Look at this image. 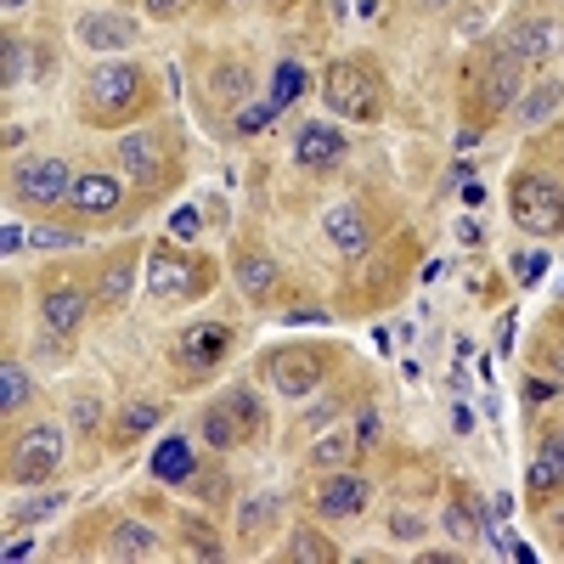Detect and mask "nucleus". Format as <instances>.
<instances>
[{"mask_svg": "<svg viewBox=\"0 0 564 564\" xmlns=\"http://www.w3.org/2000/svg\"><path fill=\"white\" fill-rule=\"evenodd\" d=\"M130 282H135V249H119V254L102 260V271H97V300L119 311V305L130 300Z\"/></svg>", "mask_w": 564, "mask_h": 564, "instance_id": "obj_21", "label": "nucleus"}, {"mask_svg": "<svg viewBox=\"0 0 564 564\" xmlns=\"http://www.w3.org/2000/svg\"><path fill=\"white\" fill-rule=\"evenodd\" d=\"M367 502H372V486L361 475H327L311 497L322 520H356V513H367Z\"/></svg>", "mask_w": 564, "mask_h": 564, "instance_id": "obj_15", "label": "nucleus"}, {"mask_svg": "<svg viewBox=\"0 0 564 564\" xmlns=\"http://www.w3.org/2000/svg\"><path fill=\"white\" fill-rule=\"evenodd\" d=\"M231 276H238V294L249 305H265L276 294V260L265 249H238L231 254Z\"/></svg>", "mask_w": 564, "mask_h": 564, "instance_id": "obj_18", "label": "nucleus"}, {"mask_svg": "<svg viewBox=\"0 0 564 564\" xmlns=\"http://www.w3.org/2000/svg\"><path fill=\"white\" fill-rule=\"evenodd\" d=\"M345 457H356V441H350V430H345V423H339L334 435H322V441H316L311 463H316V468H339Z\"/></svg>", "mask_w": 564, "mask_h": 564, "instance_id": "obj_32", "label": "nucleus"}, {"mask_svg": "<svg viewBox=\"0 0 564 564\" xmlns=\"http://www.w3.org/2000/svg\"><path fill=\"white\" fill-rule=\"evenodd\" d=\"M148 108V68H135V63H97L85 74V90H79V113L85 124H97V130H113L124 124L130 113Z\"/></svg>", "mask_w": 564, "mask_h": 564, "instance_id": "obj_1", "label": "nucleus"}, {"mask_svg": "<svg viewBox=\"0 0 564 564\" xmlns=\"http://www.w3.org/2000/svg\"><path fill=\"white\" fill-rule=\"evenodd\" d=\"M29 243H34V249H74V243H79V226H34Z\"/></svg>", "mask_w": 564, "mask_h": 564, "instance_id": "obj_35", "label": "nucleus"}, {"mask_svg": "<svg viewBox=\"0 0 564 564\" xmlns=\"http://www.w3.org/2000/svg\"><path fill=\"white\" fill-rule=\"evenodd\" d=\"M215 289V265L204 254H186L181 243H153L148 249V294L153 305H193Z\"/></svg>", "mask_w": 564, "mask_h": 564, "instance_id": "obj_3", "label": "nucleus"}, {"mask_svg": "<svg viewBox=\"0 0 564 564\" xmlns=\"http://www.w3.org/2000/svg\"><path fill=\"white\" fill-rule=\"evenodd\" d=\"M52 508H63V497H40V502H29V508H23V520H40V513H52Z\"/></svg>", "mask_w": 564, "mask_h": 564, "instance_id": "obj_43", "label": "nucleus"}, {"mask_svg": "<svg viewBox=\"0 0 564 564\" xmlns=\"http://www.w3.org/2000/svg\"><path fill=\"white\" fill-rule=\"evenodd\" d=\"M141 40V23L130 12H85L79 18V45L85 52H97V57H113L124 52V45Z\"/></svg>", "mask_w": 564, "mask_h": 564, "instance_id": "obj_13", "label": "nucleus"}, {"mask_svg": "<svg viewBox=\"0 0 564 564\" xmlns=\"http://www.w3.org/2000/svg\"><path fill=\"white\" fill-rule=\"evenodd\" d=\"M441 520H446V531H452L457 542H468V547L491 536V525H486V508H480V502H468V497H452Z\"/></svg>", "mask_w": 564, "mask_h": 564, "instance_id": "obj_25", "label": "nucleus"}, {"mask_svg": "<svg viewBox=\"0 0 564 564\" xmlns=\"http://www.w3.org/2000/svg\"><path fill=\"white\" fill-rule=\"evenodd\" d=\"M327 350H316V345H294V350H265V379L276 384V395H289V401H300V395H311L322 379H327Z\"/></svg>", "mask_w": 564, "mask_h": 564, "instance_id": "obj_9", "label": "nucleus"}, {"mask_svg": "<svg viewBox=\"0 0 564 564\" xmlns=\"http://www.w3.org/2000/svg\"><path fill=\"white\" fill-rule=\"evenodd\" d=\"M508 215L525 238H558L564 231V181L547 170H520L508 181Z\"/></svg>", "mask_w": 564, "mask_h": 564, "instance_id": "obj_4", "label": "nucleus"}, {"mask_svg": "<svg viewBox=\"0 0 564 564\" xmlns=\"http://www.w3.org/2000/svg\"><path fill=\"white\" fill-rule=\"evenodd\" d=\"M468 148H480V130H475V124L457 130V153H468Z\"/></svg>", "mask_w": 564, "mask_h": 564, "instance_id": "obj_46", "label": "nucleus"}, {"mask_svg": "<svg viewBox=\"0 0 564 564\" xmlns=\"http://www.w3.org/2000/svg\"><path fill=\"white\" fill-rule=\"evenodd\" d=\"M372 441H379V412H361V435H356V452H372Z\"/></svg>", "mask_w": 564, "mask_h": 564, "instance_id": "obj_40", "label": "nucleus"}, {"mask_svg": "<svg viewBox=\"0 0 564 564\" xmlns=\"http://www.w3.org/2000/svg\"><path fill=\"white\" fill-rule=\"evenodd\" d=\"M23 79H29V45L18 34H7V40H0V85L23 90Z\"/></svg>", "mask_w": 564, "mask_h": 564, "instance_id": "obj_31", "label": "nucleus"}, {"mask_svg": "<svg viewBox=\"0 0 564 564\" xmlns=\"http://www.w3.org/2000/svg\"><path fill=\"white\" fill-rule=\"evenodd\" d=\"M85 316H90V294L79 289V282H45V289H40V322H45V334L74 339Z\"/></svg>", "mask_w": 564, "mask_h": 564, "instance_id": "obj_12", "label": "nucleus"}, {"mask_svg": "<svg viewBox=\"0 0 564 564\" xmlns=\"http://www.w3.org/2000/svg\"><path fill=\"white\" fill-rule=\"evenodd\" d=\"M198 435H204V446H209V452H238V446H243V430H238V417L226 412V401L204 406V417H198Z\"/></svg>", "mask_w": 564, "mask_h": 564, "instance_id": "obj_26", "label": "nucleus"}, {"mask_svg": "<svg viewBox=\"0 0 564 564\" xmlns=\"http://www.w3.org/2000/svg\"><path fill=\"white\" fill-rule=\"evenodd\" d=\"M322 102H327L334 119L372 124L390 108V85L367 57H339V63H327V74H322Z\"/></svg>", "mask_w": 564, "mask_h": 564, "instance_id": "obj_2", "label": "nucleus"}, {"mask_svg": "<svg viewBox=\"0 0 564 564\" xmlns=\"http://www.w3.org/2000/svg\"><path fill=\"white\" fill-rule=\"evenodd\" d=\"M271 520H276V497H249V502L238 508V531H243V536H260Z\"/></svg>", "mask_w": 564, "mask_h": 564, "instance_id": "obj_33", "label": "nucleus"}, {"mask_svg": "<svg viewBox=\"0 0 564 564\" xmlns=\"http://www.w3.org/2000/svg\"><path fill=\"white\" fill-rule=\"evenodd\" d=\"M558 148H564V141H558Z\"/></svg>", "mask_w": 564, "mask_h": 564, "instance_id": "obj_52", "label": "nucleus"}, {"mask_svg": "<svg viewBox=\"0 0 564 564\" xmlns=\"http://www.w3.org/2000/svg\"><path fill=\"white\" fill-rule=\"evenodd\" d=\"M311 90V79H305V68L300 63H276V79H271V108H294L300 97Z\"/></svg>", "mask_w": 564, "mask_h": 564, "instance_id": "obj_30", "label": "nucleus"}, {"mask_svg": "<svg viewBox=\"0 0 564 564\" xmlns=\"http://www.w3.org/2000/svg\"><path fill=\"white\" fill-rule=\"evenodd\" d=\"M226 7H265V12H289L294 0H226Z\"/></svg>", "mask_w": 564, "mask_h": 564, "instance_id": "obj_44", "label": "nucleus"}, {"mask_svg": "<svg viewBox=\"0 0 564 564\" xmlns=\"http://www.w3.org/2000/svg\"><path fill=\"white\" fill-rule=\"evenodd\" d=\"M108 553L113 558H159V531L135 525V520H119L113 536H108Z\"/></svg>", "mask_w": 564, "mask_h": 564, "instance_id": "obj_28", "label": "nucleus"}, {"mask_svg": "<svg viewBox=\"0 0 564 564\" xmlns=\"http://www.w3.org/2000/svg\"><path fill=\"white\" fill-rule=\"evenodd\" d=\"M345 148H350V141L339 135V124H322V119H311V124H300L294 130V164L300 170H334L339 159H345Z\"/></svg>", "mask_w": 564, "mask_h": 564, "instance_id": "obj_16", "label": "nucleus"}, {"mask_svg": "<svg viewBox=\"0 0 564 564\" xmlns=\"http://www.w3.org/2000/svg\"><path fill=\"white\" fill-rule=\"evenodd\" d=\"M29 406V379H23V361L7 356L0 361V417H18Z\"/></svg>", "mask_w": 564, "mask_h": 564, "instance_id": "obj_29", "label": "nucleus"}, {"mask_svg": "<svg viewBox=\"0 0 564 564\" xmlns=\"http://www.w3.org/2000/svg\"><path fill=\"white\" fill-rule=\"evenodd\" d=\"M475 90H480V108L486 113H513L520 108V97H525V63L520 57H508L502 45L486 57V68H480V79H475Z\"/></svg>", "mask_w": 564, "mask_h": 564, "instance_id": "obj_11", "label": "nucleus"}, {"mask_svg": "<svg viewBox=\"0 0 564 564\" xmlns=\"http://www.w3.org/2000/svg\"><path fill=\"white\" fill-rule=\"evenodd\" d=\"M68 209H74V215H85V220L119 215V209H124V181H119V175H108V170H90V175H79V181H74V198H68Z\"/></svg>", "mask_w": 564, "mask_h": 564, "instance_id": "obj_17", "label": "nucleus"}, {"mask_svg": "<svg viewBox=\"0 0 564 564\" xmlns=\"http://www.w3.org/2000/svg\"><path fill=\"white\" fill-rule=\"evenodd\" d=\"M553 497H564V435H547L525 468V502L547 508Z\"/></svg>", "mask_w": 564, "mask_h": 564, "instance_id": "obj_14", "label": "nucleus"}, {"mask_svg": "<svg viewBox=\"0 0 564 564\" xmlns=\"http://www.w3.org/2000/svg\"><path fill=\"white\" fill-rule=\"evenodd\" d=\"M547 536L564 547V508H553V513H547Z\"/></svg>", "mask_w": 564, "mask_h": 564, "instance_id": "obj_47", "label": "nucleus"}, {"mask_svg": "<svg viewBox=\"0 0 564 564\" xmlns=\"http://www.w3.org/2000/svg\"><path fill=\"white\" fill-rule=\"evenodd\" d=\"M417 531H423V525L412 520V513H395V536H417Z\"/></svg>", "mask_w": 564, "mask_h": 564, "instance_id": "obj_48", "label": "nucleus"}, {"mask_svg": "<svg viewBox=\"0 0 564 564\" xmlns=\"http://www.w3.org/2000/svg\"><path fill=\"white\" fill-rule=\"evenodd\" d=\"M23 243H29V231H23V226H7V231H0V249H7V254H18Z\"/></svg>", "mask_w": 564, "mask_h": 564, "instance_id": "obj_41", "label": "nucleus"}, {"mask_svg": "<svg viewBox=\"0 0 564 564\" xmlns=\"http://www.w3.org/2000/svg\"><path fill=\"white\" fill-rule=\"evenodd\" d=\"M513 271H520V282H525V289H531V282H542V271H547V254H513Z\"/></svg>", "mask_w": 564, "mask_h": 564, "instance_id": "obj_39", "label": "nucleus"}, {"mask_svg": "<svg viewBox=\"0 0 564 564\" xmlns=\"http://www.w3.org/2000/svg\"><path fill=\"white\" fill-rule=\"evenodd\" d=\"M186 486L198 491V502H226V475H220V468H209V475H193Z\"/></svg>", "mask_w": 564, "mask_h": 564, "instance_id": "obj_36", "label": "nucleus"}, {"mask_svg": "<svg viewBox=\"0 0 564 564\" xmlns=\"http://www.w3.org/2000/svg\"><path fill=\"white\" fill-rule=\"evenodd\" d=\"M220 401H226V412H231V417H238L243 441H260V435H265V406H260V395H254L249 384H231Z\"/></svg>", "mask_w": 564, "mask_h": 564, "instance_id": "obj_27", "label": "nucleus"}, {"mask_svg": "<svg viewBox=\"0 0 564 564\" xmlns=\"http://www.w3.org/2000/svg\"><path fill=\"white\" fill-rule=\"evenodd\" d=\"M153 475H159L164 486H186V480L198 475V452L186 446L181 435H170V441H164V446L153 452Z\"/></svg>", "mask_w": 564, "mask_h": 564, "instance_id": "obj_22", "label": "nucleus"}, {"mask_svg": "<svg viewBox=\"0 0 564 564\" xmlns=\"http://www.w3.org/2000/svg\"><path fill=\"white\" fill-rule=\"evenodd\" d=\"M74 417H79V430H97V401H90V395H85V401H79V412H74Z\"/></svg>", "mask_w": 564, "mask_h": 564, "instance_id": "obj_45", "label": "nucleus"}, {"mask_svg": "<svg viewBox=\"0 0 564 564\" xmlns=\"http://www.w3.org/2000/svg\"><path fill=\"white\" fill-rule=\"evenodd\" d=\"M282 558H289V564H334L339 542H327L316 525H294V536L282 542Z\"/></svg>", "mask_w": 564, "mask_h": 564, "instance_id": "obj_24", "label": "nucleus"}, {"mask_svg": "<svg viewBox=\"0 0 564 564\" xmlns=\"http://www.w3.org/2000/svg\"><path fill=\"white\" fill-rule=\"evenodd\" d=\"M282 322H289V327H294V322H322V311H311V305H305V311H289Z\"/></svg>", "mask_w": 564, "mask_h": 564, "instance_id": "obj_49", "label": "nucleus"}, {"mask_svg": "<svg viewBox=\"0 0 564 564\" xmlns=\"http://www.w3.org/2000/svg\"><path fill=\"white\" fill-rule=\"evenodd\" d=\"M148 12H153V18H181L186 0H148Z\"/></svg>", "mask_w": 564, "mask_h": 564, "instance_id": "obj_42", "label": "nucleus"}, {"mask_svg": "<svg viewBox=\"0 0 564 564\" xmlns=\"http://www.w3.org/2000/svg\"><path fill=\"white\" fill-rule=\"evenodd\" d=\"M271 113H276V108H271V97H265V102H254V108H243V113H238V135L265 130V124H271Z\"/></svg>", "mask_w": 564, "mask_h": 564, "instance_id": "obj_38", "label": "nucleus"}, {"mask_svg": "<svg viewBox=\"0 0 564 564\" xmlns=\"http://www.w3.org/2000/svg\"><path fill=\"white\" fill-rule=\"evenodd\" d=\"M198 231H204V226H198V209H193V204L170 215V238H175V243H193Z\"/></svg>", "mask_w": 564, "mask_h": 564, "instance_id": "obj_37", "label": "nucleus"}, {"mask_svg": "<svg viewBox=\"0 0 564 564\" xmlns=\"http://www.w3.org/2000/svg\"><path fill=\"white\" fill-rule=\"evenodd\" d=\"M63 430L57 423H29L23 435L7 441V480L12 486H40L63 468Z\"/></svg>", "mask_w": 564, "mask_h": 564, "instance_id": "obj_5", "label": "nucleus"}, {"mask_svg": "<svg viewBox=\"0 0 564 564\" xmlns=\"http://www.w3.org/2000/svg\"><path fill=\"white\" fill-rule=\"evenodd\" d=\"M181 536H186V553H193V558H220L226 547H220V536L209 531V525H198V520H186L181 525Z\"/></svg>", "mask_w": 564, "mask_h": 564, "instance_id": "obj_34", "label": "nucleus"}, {"mask_svg": "<svg viewBox=\"0 0 564 564\" xmlns=\"http://www.w3.org/2000/svg\"><path fill=\"white\" fill-rule=\"evenodd\" d=\"M327 238H334L339 254H361L372 243V220L361 204H339V209H327Z\"/></svg>", "mask_w": 564, "mask_h": 564, "instance_id": "obj_20", "label": "nucleus"}, {"mask_svg": "<svg viewBox=\"0 0 564 564\" xmlns=\"http://www.w3.org/2000/svg\"><path fill=\"white\" fill-rule=\"evenodd\" d=\"M502 52L520 57L525 68H542L564 52V23L558 18H513L502 34Z\"/></svg>", "mask_w": 564, "mask_h": 564, "instance_id": "obj_10", "label": "nucleus"}, {"mask_svg": "<svg viewBox=\"0 0 564 564\" xmlns=\"http://www.w3.org/2000/svg\"><path fill=\"white\" fill-rule=\"evenodd\" d=\"M564 108V79H542V85H531L525 97H520V108H513V119H520L525 130H536V124H547L553 113Z\"/></svg>", "mask_w": 564, "mask_h": 564, "instance_id": "obj_23", "label": "nucleus"}, {"mask_svg": "<svg viewBox=\"0 0 564 564\" xmlns=\"http://www.w3.org/2000/svg\"><path fill=\"white\" fill-rule=\"evenodd\" d=\"M74 170L63 164V159H29V164H18L12 170V198L23 204V209H63L68 198H74Z\"/></svg>", "mask_w": 564, "mask_h": 564, "instance_id": "obj_8", "label": "nucleus"}, {"mask_svg": "<svg viewBox=\"0 0 564 564\" xmlns=\"http://www.w3.org/2000/svg\"><path fill=\"white\" fill-rule=\"evenodd\" d=\"M18 7H23V0H7V12H18Z\"/></svg>", "mask_w": 564, "mask_h": 564, "instance_id": "obj_51", "label": "nucleus"}, {"mask_svg": "<svg viewBox=\"0 0 564 564\" xmlns=\"http://www.w3.org/2000/svg\"><path fill=\"white\" fill-rule=\"evenodd\" d=\"M226 350H231V327H226V322H193V327H181L175 350H170L175 379H181V384H204L209 372L226 361Z\"/></svg>", "mask_w": 564, "mask_h": 564, "instance_id": "obj_7", "label": "nucleus"}, {"mask_svg": "<svg viewBox=\"0 0 564 564\" xmlns=\"http://www.w3.org/2000/svg\"><path fill=\"white\" fill-rule=\"evenodd\" d=\"M417 12H446V7H457V0H412Z\"/></svg>", "mask_w": 564, "mask_h": 564, "instance_id": "obj_50", "label": "nucleus"}, {"mask_svg": "<svg viewBox=\"0 0 564 564\" xmlns=\"http://www.w3.org/2000/svg\"><path fill=\"white\" fill-rule=\"evenodd\" d=\"M159 417H164V406H159V401H124V406L113 412V423H108V441H113V452L135 446L141 435H153V430H159Z\"/></svg>", "mask_w": 564, "mask_h": 564, "instance_id": "obj_19", "label": "nucleus"}, {"mask_svg": "<svg viewBox=\"0 0 564 564\" xmlns=\"http://www.w3.org/2000/svg\"><path fill=\"white\" fill-rule=\"evenodd\" d=\"M119 170L124 181L135 186H148V193H164V186H175V159H170V135L164 130H124L119 135Z\"/></svg>", "mask_w": 564, "mask_h": 564, "instance_id": "obj_6", "label": "nucleus"}]
</instances>
